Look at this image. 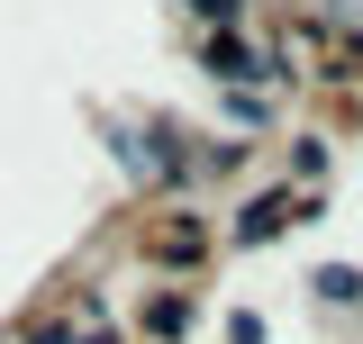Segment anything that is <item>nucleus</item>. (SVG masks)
<instances>
[{
	"instance_id": "1",
	"label": "nucleus",
	"mask_w": 363,
	"mask_h": 344,
	"mask_svg": "<svg viewBox=\"0 0 363 344\" xmlns=\"http://www.w3.org/2000/svg\"><path fill=\"white\" fill-rule=\"evenodd\" d=\"M281 209H291V200H255V209H245V227H236V245H264L272 227H281Z\"/></svg>"
},
{
	"instance_id": "2",
	"label": "nucleus",
	"mask_w": 363,
	"mask_h": 344,
	"mask_svg": "<svg viewBox=\"0 0 363 344\" xmlns=\"http://www.w3.org/2000/svg\"><path fill=\"white\" fill-rule=\"evenodd\" d=\"M145 326H155V336H182V326H191V308H182V299H155V308H145Z\"/></svg>"
}]
</instances>
